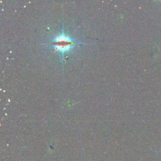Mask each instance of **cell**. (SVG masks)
Segmentation results:
<instances>
[{
    "label": "cell",
    "instance_id": "obj_1",
    "mask_svg": "<svg viewBox=\"0 0 161 161\" xmlns=\"http://www.w3.org/2000/svg\"><path fill=\"white\" fill-rule=\"evenodd\" d=\"M78 44V42L65 35L64 31H62V34L55 37L50 42V45L54 48L55 50L61 52L62 55H64L65 52L69 51Z\"/></svg>",
    "mask_w": 161,
    "mask_h": 161
}]
</instances>
